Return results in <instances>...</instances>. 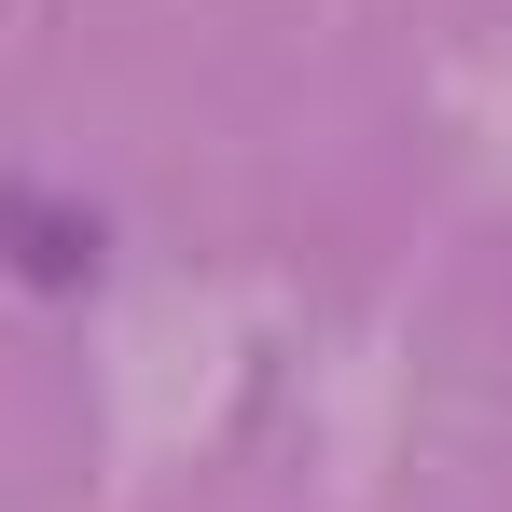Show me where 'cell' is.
<instances>
[{"mask_svg": "<svg viewBox=\"0 0 512 512\" xmlns=\"http://www.w3.org/2000/svg\"><path fill=\"white\" fill-rule=\"evenodd\" d=\"M0 250L42 263V291H70V277H97V222L56 208V194H0Z\"/></svg>", "mask_w": 512, "mask_h": 512, "instance_id": "6da1fadb", "label": "cell"}]
</instances>
